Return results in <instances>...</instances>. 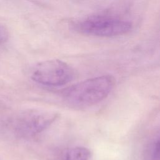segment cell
Masks as SVG:
<instances>
[{"label":"cell","instance_id":"6da1fadb","mask_svg":"<svg viewBox=\"0 0 160 160\" xmlns=\"http://www.w3.org/2000/svg\"><path fill=\"white\" fill-rule=\"evenodd\" d=\"M115 79L111 75H102L70 86L61 92L63 100L68 104L88 106L104 100L111 92Z\"/></svg>","mask_w":160,"mask_h":160},{"label":"cell","instance_id":"8992f818","mask_svg":"<svg viewBox=\"0 0 160 160\" xmlns=\"http://www.w3.org/2000/svg\"><path fill=\"white\" fill-rule=\"evenodd\" d=\"M151 160H160V136L154 145Z\"/></svg>","mask_w":160,"mask_h":160},{"label":"cell","instance_id":"52a82bcc","mask_svg":"<svg viewBox=\"0 0 160 160\" xmlns=\"http://www.w3.org/2000/svg\"><path fill=\"white\" fill-rule=\"evenodd\" d=\"M9 38V33L7 29L0 24V45L6 42Z\"/></svg>","mask_w":160,"mask_h":160},{"label":"cell","instance_id":"7a4b0ae2","mask_svg":"<svg viewBox=\"0 0 160 160\" xmlns=\"http://www.w3.org/2000/svg\"><path fill=\"white\" fill-rule=\"evenodd\" d=\"M132 28V24L119 18L98 15L79 21L74 24V29L79 32L97 37H113L128 33Z\"/></svg>","mask_w":160,"mask_h":160},{"label":"cell","instance_id":"277c9868","mask_svg":"<svg viewBox=\"0 0 160 160\" xmlns=\"http://www.w3.org/2000/svg\"><path fill=\"white\" fill-rule=\"evenodd\" d=\"M17 118L16 125L19 131L34 134L50 126L57 118V114L49 111L28 109L21 112Z\"/></svg>","mask_w":160,"mask_h":160},{"label":"cell","instance_id":"5b68a950","mask_svg":"<svg viewBox=\"0 0 160 160\" xmlns=\"http://www.w3.org/2000/svg\"><path fill=\"white\" fill-rule=\"evenodd\" d=\"M92 156L89 149L84 147H75L69 149L66 154V160H92Z\"/></svg>","mask_w":160,"mask_h":160},{"label":"cell","instance_id":"3957f363","mask_svg":"<svg viewBox=\"0 0 160 160\" xmlns=\"http://www.w3.org/2000/svg\"><path fill=\"white\" fill-rule=\"evenodd\" d=\"M74 77L72 68L59 59L40 62L34 67L31 72V78L34 82L49 87H58L68 84Z\"/></svg>","mask_w":160,"mask_h":160}]
</instances>
